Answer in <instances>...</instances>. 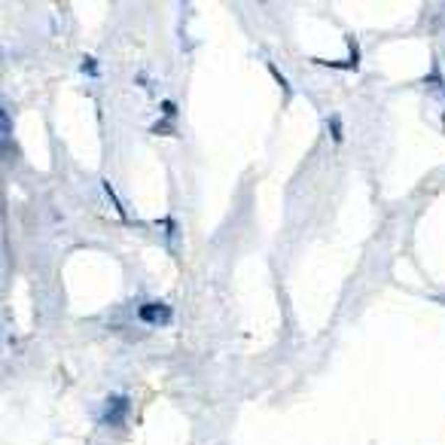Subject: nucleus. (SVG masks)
Returning <instances> with one entry per match:
<instances>
[{
	"label": "nucleus",
	"mask_w": 445,
	"mask_h": 445,
	"mask_svg": "<svg viewBox=\"0 0 445 445\" xmlns=\"http://www.w3.org/2000/svg\"><path fill=\"white\" fill-rule=\"evenodd\" d=\"M138 317L149 326H168L174 321V312H171V305H165V302H144Z\"/></svg>",
	"instance_id": "obj_1"
},
{
	"label": "nucleus",
	"mask_w": 445,
	"mask_h": 445,
	"mask_svg": "<svg viewBox=\"0 0 445 445\" xmlns=\"http://www.w3.org/2000/svg\"><path fill=\"white\" fill-rule=\"evenodd\" d=\"M125 415H129V397L122 393H110L104 402V412H101V421L104 424H122Z\"/></svg>",
	"instance_id": "obj_2"
},
{
	"label": "nucleus",
	"mask_w": 445,
	"mask_h": 445,
	"mask_svg": "<svg viewBox=\"0 0 445 445\" xmlns=\"http://www.w3.org/2000/svg\"><path fill=\"white\" fill-rule=\"evenodd\" d=\"M330 131H333V140H335V144H345V129H342V119H339V116H330Z\"/></svg>",
	"instance_id": "obj_3"
},
{
	"label": "nucleus",
	"mask_w": 445,
	"mask_h": 445,
	"mask_svg": "<svg viewBox=\"0 0 445 445\" xmlns=\"http://www.w3.org/2000/svg\"><path fill=\"white\" fill-rule=\"evenodd\" d=\"M82 73H86V77H101V67H98V61L92 55L82 58Z\"/></svg>",
	"instance_id": "obj_4"
},
{
	"label": "nucleus",
	"mask_w": 445,
	"mask_h": 445,
	"mask_svg": "<svg viewBox=\"0 0 445 445\" xmlns=\"http://www.w3.org/2000/svg\"><path fill=\"white\" fill-rule=\"evenodd\" d=\"M162 113H165V119H174L177 116V104L174 101H162Z\"/></svg>",
	"instance_id": "obj_5"
},
{
	"label": "nucleus",
	"mask_w": 445,
	"mask_h": 445,
	"mask_svg": "<svg viewBox=\"0 0 445 445\" xmlns=\"http://www.w3.org/2000/svg\"><path fill=\"white\" fill-rule=\"evenodd\" d=\"M268 71H272V77H275V80H278V82H281V89H284V92H290V86H287V80H284V73H281V71H278V67H275L272 61H268Z\"/></svg>",
	"instance_id": "obj_6"
},
{
	"label": "nucleus",
	"mask_w": 445,
	"mask_h": 445,
	"mask_svg": "<svg viewBox=\"0 0 445 445\" xmlns=\"http://www.w3.org/2000/svg\"><path fill=\"white\" fill-rule=\"evenodd\" d=\"M439 302H445V296H439Z\"/></svg>",
	"instance_id": "obj_7"
}]
</instances>
